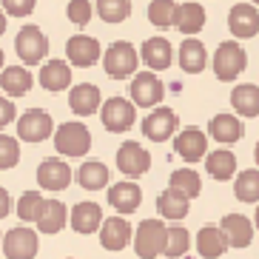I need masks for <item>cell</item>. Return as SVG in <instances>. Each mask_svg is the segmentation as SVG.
I'll use <instances>...</instances> for the list:
<instances>
[{
	"instance_id": "28",
	"label": "cell",
	"mask_w": 259,
	"mask_h": 259,
	"mask_svg": "<svg viewBox=\"0 0 259 259\" xmlns=\"http://www.w3.org/2000/svg\"><path fill=\"white\" fill-rule=\"evenodd\" d=\"M205 63H208V54H205V46L199 43V40L188 37L180 46V66H183L188 74H197V71L205 69Z\"/></svg>"
},
{
	"instance_id": "25",
	"label": "cell",
	"mask_w": 259,
	"mask_h": 259,
	"mask_svg": "<svg viewBox=\"0 0 259 259\" xmlns=\"http://www.w3.org/2000/svg\"><path fill=\"white\" fill-rule=\"evenodd\" d=\"M0 89L9 94V97H23L31 89V74L26 66H9L0 74Z\"/></svg>"
},
{
	"instance_id": "44",
	"label": "cell",
	"mask_w": 259,
	"mask_h": 259,
	"mask_svg": "<svg viewBox=\"0 0 259 259\" xmlns=\"http://www.w3.org/2000/svg\"><path fill=\"white\" fill-rule=\"evenodd\" d=\"M3 31H6V12L0 9V34H3Z\"/></svg>"
},
{
	"instance_id": "14",
	"label": "cell",
	"mask_w": 259,
	"mask_h": 259,
	"mask_svg": "<svg viewBox=\"0 0 259 259\" xmlns=\"http://www.w3.org/2000/svg\"><path fill=\"white\" fill-rule=\"evenodd\" d=\"M174 148H177V154H180L185 162H199L202 157H205V151H208V140H205V134H202L199 128L191 125V128H185V131L177 134Z\"/></svg>"
},
{
	"instance_id": "8",
	"label": "cell",
	"mask_w": 259,
	"mask_h": 259,
	"mask_svg": "<svg viewBox=\"0 0 259 259\" xmlns=\"http://www.w3.org/2000/svg\"><path fill=\"white\" fill-rule=\"evenodd\" d=\"M131 100H134V106H143V108H151L157 106L165 94V85L157 80L154 71H140L134 74V83H131Z\"/></svg>"
},
{
	"instance_id": "43",
	"label": "cell",
	"mask_w": 259,
	"mask_h": 259,
	"mask_svg": "<svg viewBox=\"0 0 259 259\" xmlns=\"http://www.w3.org/2000/svg\"><path fill=\"white\" fill-rule=\"evenodd\" d=\"M9 211H12V199H9V191L0 188V220L3 217H9Z\"/></svg>"
},
{
	"instance_id": "9",
	"label": "cell",
	"mask_w": 259,
	"mask_h": 259,
	"mask_svg": "<svg viewBox=\"0 0 259 259\" xmlns=\"http://www.w3.org/2000/svg\"><path fill=\"white\" fill-rule=\"evenodd\" d=\"M117 168H120L125 177H143L148 168H151V154L145 151L140 143L128 140V143L120 145L117 151Z\"/></svg>"
},
{
	"instance_id": "2",
	"label": "cell",
	"mask_w": 259,
	"mask_h": 259,
	"mask_svg": "<svg viewBox=\"0 0 259 259\" xmlns=\"http://www.w3.org/2000/svg\"><path fill=\"white\" fill-rule=\"evenodd\" d=\"M54 148L63 157H83L92 148V131L83 122H63L54 134Z\"/></svg>"
},
{
	"instance_id": "33",
	"label": "cell",
	"mask_w": 259,
	"mask_h": 259,
	"mask_svg": "<svg viewBox=\"0 0 259 259\" xmlns=\"http://www.w3.org/2000/svg\"><path fill=\"white\" fill-rule=\"evenodd\" d=\"M77 180H80V185L85 191H100L108 183V168L103 162H83L77 168Z\"/></svg>"
},
{
	"instance_id": "45",
	"label": "cell",
	"mask_w": 259,
	"mask_h": 259,
	"mask_svg": "<svg viewBox=\"0 0 259 259\" xmlns=\"http://www.w3.org/2000/svg\"><path fill=\"white\" fill-rule=\"evenodd\" d=\"M253 157H256V162H259V143H256V151H253Z\"/></svg>"
},
{
	"instance_id": "38",
	"label": "cell",
	"mask_w": 259,
	"mask_h": 259,
	"mask_svg": "<svg viewBox=\"0 0 259 259\" xmlns=\"http://www.w3.org/2000/svg\"><path fill=\"white\" fill-rule=\"evenodd\" d=\"M43 205H46V199L40 197L37 191H26L23 197H20V202H17V213H20L23 222H37Z\"/></svg>"
},
{
	"instance_id": "7",
	"label": "cell",
	"mask_w": 259,
	"mask_h": 259,
	"mask_svg": "<svg viewBox=\"0 0 259 259\" xmlns=\"http://www.w3.org/2000/svg\"><path fill=\"white\" fill-rule=\"evenodd\" d=\"M52 131H54L52 114H49V111H40V108H31V111H26V114L17 120V134H20V140H26V143H43Z\"/></svg>"
},
{
	"instance_id": "29",
	"label": "cell",
	"mask_w": 259,
	"mask_h": 259,
	"mask_svg": "<svg viewBox=\"0 0 259 259\" xmlns=\"http://www.w3.org/2000/svg\"><path fill=\"white\" fill-rule=\"evenodd\" d=\"M205 171L213 177V180H231V177L236 174V157L231 151H225V148H220V151H213L205 157Z\"/></svg>"
},
{
	"instance_id": "34",
	"label": "cell",
	"mask_w": 259,
	"mask_h": 259,
	"mask_svg": "<svg viewBox=\"0 0 259 259\" xmlns=\"http://www.w3.org/2000/svg\"><path fill=\"white\" fill-rule=\"evenodd\" d=\"M168 188L180 191L183 197L194 199L199 197V188H202V183H199V174L197 171H191V168H180V171H174L171 174V180H168Z\"/></svg>"
},
{
	"instance_id": "41",
	"label": "cell",
	"mask_w": 259,
	"mask_h": 259,
	"mask_svg": "<svg viewBox=\"0 0 259 259\" xmlns=\"http://www.w3.org/2000/svg\"><path fill=\"white\" fill-rule=\"evenodd\" d=\"M37 0H3V12L12 17H29Z\"/></svg>"
},
{
	"instance_id": "10",
	"label": "cell",
	"mask_w": 259,
	"mask_h": 259,
	"mask_svg": "<svg viewBox=\"0 0 259 259\" xmlns=\"http://www.w3.org/2000/svg\"><path fill=\"white\" fill-rule=\"evenodd\" d=\"M6 259H34L37 256V234L31 228H12L3 239Z\"/></svg>"
},
{
	"instance_id": "22",
	"label": "cell",
	"mask_w": 259,
	"mask_h": 259,
	"mask_svg": "<svg viewBox=\"0 0 259 259\" xmlns=\"http://www.w3.org/2000/svg\"><path fill=\"white\" fill-rule=\"evenodd\" d=\"M40 85L49 92H66L71 85V69L66 66V60H49L40 69Z\"/></svg>"
},
{
	"instance_id": "27",
	"label": "cell",
	"mask_w": 259,
	"mask_h": 259,
	"mask_svg": "<svg viewBox=\"0 0 259 259\" xmlns=\"http://www.w3.org/2000/svg\"><path fill=\"white\" fill-rule=\"evenodd\" d=\"M208 134H211L217 143H236L242 137V122L236 120L234 114H217L208 125Z\"/></svg>"
},
{
	"instance_id": "19",
	"label": "cell",
	"mask_w": 259,
	"mask_h": 259,
	"mask_svg": "<svg viewBox=\"0 0 259 259\" xmlns=\"http://www.w3.org/2000/svg\"><path fill=\"white\" fill-rule=\"evenodd\" d=\"M71 228L77 234H94L97 228H103V211L97 202H77L71 208Z\"/></svg>"
},
{
	"instance_id": "39",
	"label": "cell",
	"mask_w": 259,
	"mask_h": 259,
	"mask_svg": "<svg viewBox=\"0 0 259 259\" xmlns=\"http://www.w3.org/2000/svg\"><path fill=\"white\" fill-rule=\"evenodd\" d=\"M17 160H20V145H17V140L0 134V168H15Z\"/></svg>"
},
{
	"instance_id": "23",
	"label": "cell",
	"mask_w": 259,
	"mask_h": 259,
	"mask_svg": "<svg viewBox=\"0 0 259 259\" xmlns=\"http://www.w3.org/2000/svg\"><path fill=\"white\" fill-rule=\"evenodd\" d=\"M143 60L151 71H162L171 66V43L165 37H151L143 43Z\"/></svg>"
},
{
	"instance_id": "4",
	"label": "cell",
	"mask_w": 259,
	"mask_h": 259,
	"mask_svg": "<svg viewBox=\"0 0 259 259\" xmlns=\"http://www.w3.org/2000/svg\"><path fill=\"white\" fill-rule=\"evenodd\" d=\"M103 63H106V74L108 77H114V80H125V77L134 74L140 57H137V52H134L131 43L117 40V43H111V49L106 52Z\"/></svg>"
},
{
	"instance_id": "5",
	"label": "cell",
	"mask_w": 259,
	"mask_h": 259,
	"mask_svg": "<svg viewBox=\"0 0 259 259\" xmlns=\"http://www.w3.org/2000/svg\"><path fill=\"white\" fill-rule=\"evenodd\" d=\"M248 66V54L239 43H222L213 54V74L220 77V80H236V77L242 74V69Z\"/></svg>"
},
{
	"instance_id": "11",
	"label": "cell",
	"mask_w": 259,
	"mask_h": 259,
	"mask_svg": "<svg viewBox=\"0 0 259 259\" xmlns=\"http://www.w3.org/2000/svg\"><path fill=\"white\" fill-rule=\"evenodd\" d=\"M228 29L234 37H256L259 34V9L251 3H236L228 15Z\"/></svg>"
},
{
	"instance_id": "37",
	"label": "cell",
	"mask_w": 259,
	"mask_h": 259,
	"mask_svg": "<svg viewBox=\"0 0 259 259\" xmlns=\"http://www.w3.org/2000/svg\"><path fill=\"white\" fill-rule=\"evenodd\" d=\"M188 248H191V234L183 228V225L168 228V245H165V256L168 259L185 256V251H188Z\"/></svg>"
},
{
	"instance_id": "21",
	"label": "cell",
	"mask_w": 259,
	"mask_h": 259,
	"mask_svg": "<svg viewBox=\"0 0 259 259\" xmlns=\"http://www.w3.org/2000/svg\"><path fill=\"white\" fill-rule=\"evenodd\" d=\"M108 202L120 213H134L140 208V202H143V191L134 183H117L108 191Z\"/></svg>"
},
{
	"instance_id": "17",
	"label": "cell",
	"mask_w": 259,
	"mask_h": 259,
	"mask_svg": "<svg viewBox=\"0 0 259 259\" xmlns=\"http://www.w3.org/2000/svg\"><path fill=\"white\" fill-rule=\"evenodd\" d=\"M37 183L49 191H63L71 183V168L63 160H46L37 168Z\"/></svg>"
},
{
	"instance_id": "32",
	"label": "cell",
	"mask_w": 259,
	"mask_h": 259,
	"mask_svg": "<svg viewBox=\"0 0 259 259\" xmlns=\"http://www.w3.org/2000/svg\"><path fill=\"white\" fill-rule=\"evenodd\" d=\"M234 194L239 202H259V168H245L236 177Z\"/></svg>"
},
{
	"instance_id": "26",
	"label": "cell",
	"mask_w": 259,
	"mask_h": 259,
	"mask_svg": "<svg viewBox=\"0 0 259 259\" xmlns=\"http://www.w3.org/2000/svg\"><path fill=\"white\" fill-rule=\"evenodd\" d=\"M174 26L183 34H197L202 26H205V9L199 3H183L177 9V17H174Z\"/></svg>"
},
{
	"instance_id": "15",
	"label": "cell",
	"mask_w": 259,
	"mask_h": 259,
	"mask_svg": "<svg viewBox=\"0 0 259 259\" xmlns=\"http://www.w3.org/2000/svg\"><path fill=\"white\" fill-rule=\"evenodd\" d=\"M222 234H225V239H228L231 248H248L253 239V225L248 217H242V213H228L225 220L220 222Z\"/></svg>"
},
{
	"instance_id": "6",
	"label": "cell",
	"mask_w": 259,
	"mask_h": 259,
	"mask_svg": "<svg viewBox=\"0 0 259 259\" xmlns=\"http://www.w3.org/2000/svg\"><path fill=\"white\" fill-rule=\"evenodd\" d=\"M134 103H128L125 97H111L103 103V111H100V120L106 125L108 131H114V134H122V131H128L134 125Z\"/></svg>"
},
{
	"instance_id": "12",
	"label": "cell",
	"mask_w": 259,
	"mask_h": 259,
	"mask_svg": "<svg viewBox=\"0 0 259 259\" xmlns=\"http://www.w3.org/2000/svg\"><path fill=\"white\" fill-rule=\"evenodd\" d=\"M66 54H69V63L77 69H89L100 60V43L89 34H74V37L66 43Z\"/></svg>"
},
{
	"instance_id": "47",
	"label": "cell",
	"mask_w": 259,
	"mask_h": 259,
	"mask_svg": "<svg viewBox=\"0 0 259 259\" xmlns=\"http://www.w3.org/2000/svg\"><path fill=\"white\" fill-rule=\"evenodd\" d=\"M256 225H259V208H256Z\"/></svg>"
},
{
	"instance_id": "40",
	"label": "cell",
	"mask_w": 259,
	"mask_h": 259,
	"mask_svg": "<svg viewBox=\"0 0 259 259\" xmlns=\"http://www.w3.org/2000/svg\"><path fill=\"white\" fill-rule=\"evenodd\" d=\"M66 12H69V20L77 26H85L92 20V3H89V0H71Z\"/></svg>"
},
{
	"instance_id": "13",
	"label": "cell",
	"mask_w": 259,
	"mask_h": 259,
	"mask_svg": "<svg viewBox=\"0 0 259 259\" xmlns=\"http://www.w3.org/2000/svg\"><path fill=\"white\" fill-rule=\"evenodd\" d=\"M177 128V114L171 108H157L143 120V134L154 143H165Z\"/></svg>"
},
{
	"instance_id": "35",
	"label": "cell",
	"mask_w": 259,
	"mask_h": 259,
	"mask_svg": "<svg viewBox=\"0 0 259 259\" xmlns=\"http://www.w3.org/2000/svg\"><path fill=\"white\" fill-rule=\"evenodd\" d=\"M177 9L180 6H177L174 0H151V6H148V20H151L154 26H160V29L174 26Z\"/></svg>"
},
{
	"instance_id": "36",
	"label": "cell",
	"mask_w": 259,
	"mask_h": 259,
	"mask_svg": "<svg viewBox=\"0 0 259 259\" xmlns=\"http://www.w3.org/2000/svg\"><path fill=\"white\" fill-rule=\"evenodd\" d=\"M97 15L106 23H122L131 15V3L128 0H97Z\"/></svg>"
},
{
	"instance_id": "46",
	"label": "cell",
	"mask_w": 259,
	"mask_h": 259,
	"mask_svg": "<svg viewBox=\"0 0 259 259\" xmlns=\"http://www.w3.org/2000/svg\"><path fill=\"white\" fill-rule=\"evenodd\" d=\"M0 66H3V49H0Z\"/></svg>"
},
{
	"instance_id": "42",
	"label": "cell",
	"mask_w": 259,
	"mask_h": 259,
	"mask_svg": "<svg viewBox=\"0 0 259 259\" xmlns=\"http://www.w3.org/2000/svg\"><path fill=\"white\" fill-rule=\"evenodd\" d=\"M12 120H15V106H12V100L0 97V128H6Z\"/></svg>"
},
{
	"instance_id": "18",
	"label": "cell",
	"mask_w": 259,
	"mask_h": 259,
	"mask_svg": "<svg viewBox=\"0 0 259 259\" xmlns=\"http://www.w3.org/2000/svg\"><path fill=\"white\" fill-rule=\"evenodd\" d=\"M131 239V225L122 217H111V220L103 222L100 228V242L106 251H122Z\"/></svg>"
},
{
	"instance_id": "24",
	"label": "cell",
	"mask_w": 259,
	"mask_h": 259,
	"mask_svg": "<svg viewBox=\"0 0 259 259\" xmlns=\"http://www.w3.org/2000/svg\"><path fill=\"white\" fill-rule=\"evenodd\" d=\"M231 106L242 117H259V85L242 83L231 92Z\"/></svg>"
},
{
	"instance_id": "3",
	"label": "cell",
	"mask_w": 259,
	"mask_h": 259,
	"mask_svg": "<svg viewBox=\"0 0 259 259\" xmlns=\"http://www.w3.org/2000/svg\"><path fill=\"white\" fill-rule=\"evenodd\" d=\"M15 49H17V57H20L26 66H37V63L49 54V40L37 26L29 23V26H23V29L17 31Z\"/></svg>"
},
{
	"instance_id": "16",
	"label": "cell",
	"mask_w": 259,
	"mask_h": 259,
	"mask_svg": "<svg viewBox=\"0 0 259 259\" xmlns=\"http://www.w3.org/2000/svg\"><path fill=\"white\" fill-rule=\"evenodd\" d=\"M231 245L225 239L220 225H205V228H199L197 234V253L202 259H220L222 253L228 251Z\"/></svg>"
},
{
	"instance_id": "48",
	"label": "cell",
	"mask_w": 259,
	"mask_h": 259,
	"mask_svg": "<svg viewBox=\"0 0 259 259\" xmlns=\"http://www.w3.org/2000/svg\"><path fill=\"white\" fill-rule=\"evenodd\" d=\"M253 3H259V0H253Z\"/></svg>"
},
{
	"instance_id": "1",
	"label": "cell",
	"mask_w": 259,
	"mask_h": 259,
	"mask_svg": "<svg viewBox=\"0 0 259 259\" xmlns=\"http://www.w3.org/2000/svg\"><path fill=\"white\" fill-rule=\"evenodd\" d=\"M168 245V228L162 220H143L137 234H134V251L140 259H157L165 253Z\"/></svg>"
},
{
	"instance_id": "31",
	"label": "cell",
	"mask_w": 259,
	"mask_h": 259,
	"mask_svg": "<svg viewBox=\"0 0 259 259\" xmlns=\"http://www.w3.org/2000/svg\"><path fill=\"white\" fill-rule=\"evenodd\" d=\"M63 225H66V205L57 202V199H46V205L37 217V228L43 234H57Z\"/></svg>"
},
{
	"instance_id": "30",
	"label": "cell",
	"mask_w": 259,
	"mask_h": 259,
	"mask_svg": "<svg viewBox=\"0 0 259 259\" xmlns=\"http://www.w3.org/2000/svg\"><path fill=\"white\" fill-rule=\"evenodd\" d=\"M157 208H160V213L165 220H183L185 213H188V197H183L174 188H165L157 197Z\"/></svg>"
},
{
	"instance_id": "20",
	"label": "cell",
	"mask_w": 259,
	"mask_h": 259,
	"mask_svg": "<svg viewBox=\"0 0 259 259\" xmlns=\"http://www.w3.org/2000/svg\"><path fill=\"white\" fill-rule=\"evenodd\" d=\"M69 106H71V111L80 114V117L94 114V111L100 108V89H97V85H92V83L74 85V89L69 92Z\"/></svg>"
}]
</instances>
